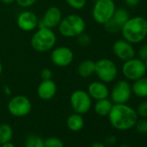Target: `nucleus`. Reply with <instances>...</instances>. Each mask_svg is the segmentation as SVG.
Masks as SVG:
<instances>
[{
    "instance_id": "obj_5",
    "label": "nucleus",
    "mask_w": 147,
    "mask_h": 147,
    "mask_svg": "<svg viewBox=\"0 0 147 147\" xmlns=\"http://www.w3.org/2000/svg\"><path fill=\"white\" fill-rule=\"evenodd\" d=\"M95 75L99 81L107 84L115 81L118 76V67L113 61L108 58H101L95 61Z\"/></svg>"
},
{
    "instance_id": "obj_3",
    "label": "nucleus",
    "mask_w": 147,
    "mask_h": 147,
    "mask_svg": "<svg viewBox=\"0 0 147 147\" xmlns=\"http://www.w3.org/2000/svg\"><path fill=\"white\" fill-rule=\"evenodd\" d=\"M57 41L56 35L53 29L47 27L37 28L30 39L31 48L39 53H46L51 51Z\"/></svg>"
},
{
    "instance_id": "obj_37",
    "label": "nucleus",
    "mask_w": 147,
    "mask_h": 147,
    "mask_svg": "<svg viewBox=\"0 0 147 147\" xmlns=\"http://www.w3.org/2000/svg\"><path fill=\"white\" fill-rule=\"evenodd\" d=\"M2 73H3V64H2L1 60H0V77L2 76Z\"/></svg>"
},
{
    "instance_id": "obj_33",
    "label": "nucleus",
    "mask_w": 147,
    "mask_h": 147,
    "mask_svg": "<svg viewBox=\"0 0 147 147\" xmlns=\"http://www.w3.org/2000/svg\"><path fill=\"white\" fill-rule=\"evenodd\" d=\"M106 142H107V144L113 145V144H114L116 143V138H115L114 136H113V135H110V136H108V137L106 138Z\"/></svg>"
},
{
    "instance_id": "obj_40",
    "label": "nucleus",
    "mask_w": 147,
    "mask_h": 147,
    "mask_svg": "<svg viewBox=\"0 0 147 147\" xmlns=\"http://www.w3.org/2000/svg\"><path fill=\"white\" fill-rule=\"evenodd\" d=\"M119 147H131V146H129V145H127V144H122V145H120Z\"/></svg>"
},
{
    "instance_id": "obj_21",
    "label": "nucleus",
    "mask_w": 147,
    "mask_h": 147,
    "mask_svg": "<svg viewBox=\"0 0 147 147\" xmlns=\"http://www.w3.org/2000/svg\"><path fill=\"white\" fill-rule=\"evenodd\" d=\"M131 91L138 98H147V77L143 76L134 81L131 85Z\"/></svg>"
},
{
    "instance_id": "obj_35",
    "label": "nucleus",
    "mask_w": 147,
    "mask_h": 147,
    "mask_svg": "<svg viewBox=\"0 0 147 147\" xmlns=\"http://www.w3.org/2000/svg\"><path fill=\"white\" fill-rule=\"evenodd\" d=\"M1 145V147H15V144L13 143H11V141H9V142H6V143H4Z\"/></svg>"
},
{
    "instance_id": "obj_27",
    "label": "nucleus",
    "mask_w": 147,
    "mask_h": 147,
    "mask_svg": "<svg viewBox=\"0 0 147 147\" xmlns=\"http://www.w3.org/2000/svg\"><path fill=\"white\" fill-rule=\"evenodd\" d=\"M134 127H136L137 131L141 134L147 133V119L145 118H143L139 120L138 119Z\"/></svg>"
},
{
    "instance_id": "obj_8",
    "label": "nucleus",
    "mask_w": 147,
    "mask_h": 147,
    "mask_svg": "<svg viewBox=\"0 0 147 147\" xmlns=\"http://www.w3.org/2000/svg\"><path fill=\"white\" fill-rule=\"evenodd\" d=\"M122 74L124 77L128 81H136L146 74L144 61L138 57H133L124 61L122 65Z\"/></svg>"
},
{
    "instance_id": "obj_19",
    "label": "nucleus",
    "mask_w": 147,
    "mask_h": 147,
    "mask_svg": "<svg viewBox=\"0 0 147 147\" xmlns=\"http://www.w3.org/2000/svg\"><path fill=\"white\" fill-rule=\"evenodd\" d=\"M66 124H67V127L70 131L76 132L82 130L85 125V121L82 114L74 113L67 117Z\"/></svg>"
},
{
    "instance_id": "obj_24",
    "label": "nucleus",
    "mask_w": 147,
    "mask_h": 147,
    "mask_svg": "<svg viewBox=\"0 0 147 147\" xmlns=\"http://www.w3.org/2000/svg\"><path fill=\"white\" fill-rule=\"evenodd\" d=\"M67 5L76 11H81L85 8L88 0H65Z\"/></svg>"
},
{
    "instance_id": "obj_18",
    "label": "nucleus",
    "mask_w": 147,
    "mask_h": 147,
    "mask_svg": "<svg viewBox=\"0 0 147 147\" xmlns=\"http://www.w3.org/2000/svg\"><path fill=\"white\" fill-rule=\"evenodd\" d=\"M77 74L82 78L88 79L95 73V61L93 60H84L81 61L77 67Z\"/></svg>"
},
{
    "instance_id": "obj_7",
    "label": "nucleus",
    "mask_w": 147,
    "mask_h": 147,
    "mask_svg": "<svg viewBox=\"0 0 147 147\" xmlns=\"http://www.w3.org/2000/svg\"><path fill=\"white\" fill-rule=\"evenodd\" d=\"M8 112L16 118H23L30 114L32 110V103L30 100L23 94L12 97L7 105Z\"/></svg>"
},
{
    "instance_id": "obj_15",
    "label": "nucleus",
    "mask_w": 147,
    "mask_h": 147,
    "mask_svg": "<svg viewBox=\"0 0 147 147\" xmlns=\"http://www.w3.org/2000/svg\"><path fill=\"white\" fill-rule=\"evenodd\" d=\"M39 19L36 13L31 11H24L20 12L17 18V24L18 28L25 32H31L37 29Z\"/></svg>"
},
{
    "instance_id": "obj_4",
    "label": "nucleus",
    "mask_w": 147,
    "mask_h": 147,
    "mask_svg": "<svg viewBox=\"0 0 147 147\" xmlns=\"http://www.w3.org/2000/svg\"><path fill=\"white\" fill-rule=\"evenodd\" d=\"M86 22L82 17L77 14H69L63 17L58 25L59 33L67 38H76L85 32Z\"/></svg>"
},
{
    "instance_id": "obj_10",
    "label": "nucleus",
    "mask_w": 147,
    "mask_h": 147,
    "mask_svg": "<svg viewBox=\"0 0 147 147\" xmlns=\"http://www.w3.org/2000/svg\"><path fill=\"white\" fill-rule=\"evenodd\" d=\"M131 85L125 80H120L113 85L109 96L114 104H126L131 99Z\"/></svg>"
},
{
    "instance_id": "obj_16",
    "label": "nucleus",
    "mask_w": 147,
    "mask_h": 147,
    "mask_svg": "<svg viewBox=\"0 0 147 147\" xmlns=\"http://www.w3.org/2000/svg\"><path fill=\"white\" fill-rule=\"evenodd\" d=\"M37 95L42 100H52L57 93V86L55 82L50 80H42L37 87Z\"/></svg>"
},
{
    "instance_id": "obj_20",
    "label": "nucleus",
    "mask_w": 147,
    "mask_h": 147,
    "mask_svg": "<svg viewBox=\"0 0 147 147\" xmlns=\"http://www.w3.org/2000/svg\"><path fill=\"white\" fill-rule=\"evenodd\" d=\"M113 106V103L112 102V100L107 98V99L96 100L94 109L97 115L100 117H107L111 112Z\"/></svg>"
},
{
    "instance_id": "obj_39",
    "label": "nucleus",
    "mask_w": 147,
    "mask_h": 147,
    "mask_svg": "<svg viewBox=\"0 0 147 147\" xmlns=\"http://www.w3.org/2000/svg\"><path fill=\"white\" fill-rule=\"evenodd\" d=\"M144 65H145V68H146V72H147V59L144 61Z\"/></svg>"
},
{
    "instance_id": "obj_25",
    "label": "nucleus",
    "mask_w": 147,
    "mask_h": 147,
    "mask_svg": "<svg viewBox=\"0 0 147 147\" xmlns=\"http://www.w3.org/2000/svg\"><path fill=\"white\" fill-rule=\"evenodd\" d=\"M45 147H64V144L61 139L56 137H49L44 139Z\"/></svg>"
},
{
    "instance_id": "obj_34",
    "label": "nucleus",
    "mask_w": 147,
    "mask_h": 147,
    "mask_svg": "<svg viewBox=\"0 0 147 147\" xmlns=\"http://www.w3.org/2000/svg\"><path fill=\"white\" fill-rule=\"evenodd\" d=\"M90 147H106V145L103 144V143H100V142H94L91 144Z\"/></svg>"
},
{
    "instance_id": "obj_36",
    "label": "nucleus",
    "mask_w": 147,
    "mask_h": 147,
    "mask_svg": "<svg viewBox=\"0 0 147 147\" xmlns=\"http://www.w3.org/2000/svg\"><path fill=\"white\" fill-rule=\"evenodd\" d=\"M5 5H11L16 2V0H0Z\"/></svg>"
},
{
    "instance_id": "obj_31",
    "label": "nucleus",
    "mask_w": 147,
    "mask_h": 147,
    "mask_svg": "<svg viewBox=\"0 0 147 147\" xmlns=\"http://www.w3.org/2000/svg\"><path fill=\"white\" fill-rule=\"evenodd\" d=\"M40 76L42 80H50L53 77V72L49 67H44L40 72Z\"/></svg>"
},
{
    "instance_id": "obj_2",
    "label": "nucleus",
    "mask_w": 147,
    "mask_h": 147,
    "mask_svg": "<svg viewBox=\"0 0 147 147\" xmlns=\"http://www.w3.org/2000/svg\"><path fill=\"white\" fill-rule=\"evenodd\" d=\"M123 39L136 44L142 42L147 37V19L141 17H132L125 23L121 29Z\"/></svg>"
},
{
    "instance_id": "obj_29",
    "label": "nucleus",
    "mask_w": 147,
    "mask_h": 147,
    "mask_svg": "<svg viewBox=\"0 0 147 147\" xmlns=\"http://www.w3.org/2000/svg\"><path fill=\"white\" fill-rule=\"evenodd\" d=\"M36 2L37 0H16V3L21 8H30L33 6Z\"/></svg>"
},
{
    "instance_id": "obj_22",
    "label": "nucleus",
    "mask_w": 147,
    "mask_h": 147,
    "mask_svg": "<svg viewBox=\"0 0 147 147\" xmlns=\"http://www.w3.org/2000/svg\"><path fill=\"white\" fill-rule=\"evenodd\" d=\"M13 137V129L8 124L0 125V144L11 141Z\"/></svg>"
},
{
    "instance_id": "obj_11",
    "label": "nucleus",
    "mask_w": 147,
    "mask_h": 147,
    "mask_svg": "<svg viewBox=\"0 0 147 147\" xmlns=\"http://www.w3.org/2000/svg\"><path fill=\"white\" fill-rule=\"evenodd\" d=\"M75 55L73 50L67 46L55 47L51 50L50 59L52 63L58 67H66L72 64Z\"/></svg>"
},
{
    "instance_id": "obj_26",
    "label": "nucleus",
    "mask_w": 147,
    "mask_h": 147,
    "mask_svg": "<svg viewBox=\"0 0 147 147\" xmlns=\"http://www.w3.org/2000/svg\"><path fill=\"white\" fill-rule=\"evenodd\" d=\"M76 38H77V42H78V44H79L80 46H82V47H88V45H90L91 41H92L90 36H89L88 34L85 33V32L82 33V34H81L80 36H78Z\"/></svg>"
},
{
    "instance_id": "obj_9",
    "label": "nucleus",
    "mask_w": 147,
    "mask_h": 147,
    "mask_svg": "<svg viewBox=\"0 0 147 147\" xmlns=\"http://www.w3.org/2000/svg\"><path fill=\"white\" fill-rule=\"evenodd\" d=\"M70 106L74 111L79 114H86L92 107V99L87 91L77 89L75 90L69 97Z\"/></svg>"
},
{
    "instance_id": "obj_12",
    "label": "nucleus",
    "mask_w": 147,
    "mask_h": 147,
    "mask_svg": "<svg viewBox=\"0 0 147 147\" xmlns=\"http://www.w3.org/2000/svg\"><path fill=\"white\" fill-rule=\"evenodd\" d=\"M130 18L129 12L124 8H116L112 18L104 24L105 30L112 34L119 33L125 23Z\"/></svg>"
},
{
    "instance_id": "obj_14",
    "label": "nucleus",
    "mask_w": 147,
    "mask_h": 147,
    "mask_svg": "<svg viewBox=\"0 0 147 147\" xmlns=\"http://www.w3.org/2000/svg\"><path fill=\"white\" fill-rule=\"evenodd\" d=\"M112 49L115 56L123 61L130 60L136 55V50L133 44L125 39H119L115 41Z\"/></svg>"
},
{
    "instance_id": "obj_17",
    "label": "nucleus",
    "mask_w": 147,
    "mask_h": 147,
    "mask_svg": "<svg viewBox=\"0 0 147 147\" xmlns=\"http://www.w3.org/2000/svg\"><path fill=\"white\" fill-rule=\"evenodd\" d=\"M88 94L92 100H99L109 97L110 90L106 83L100 81L92 82L88 87Z\"/></svg>"
},
{
    "instance_id": "obj_28",
    "label": "nucleus",
    "mask_w": 147,
    "mask_h": 147,
    "mask_svg": "<svg viewBox=\"0 0 147 147\" xmlns=\"http://www.w3.org/2000/svg\"><path fill=\"white\" fill-rule=\"evenodd\" d=\"M138 116L141 118H147V101H142L138 105L136 110Z\"/></svg>"
},
{
    "instance_id": "obj_38",
    "label": "nucleus",
    "mask_w": 147,
    "mask_h": 147,
    "mask_svg": "<svg viewBox=\"0 0 147 147\" xmlns=\"http://www.w3.org/2000/svg\"><path fill=\"white\" fill-rule=\"evenodd\" d=\"M5 94H6L7 95H10V94H11V90H10V88H7V87H5Z\"/></svg>"
},
{
    "instance_id": "obj_23",
    "label": "nucleus",
    "mask_w": 147,
    "mask_h": 147,
    "mask_svg": "<svg viewBox=\"0 0 147 147\" xmlns=\"http://www.w3.org/2000/svg\"><path fill=\"white\" fill-rule=\"evenodd\" d=\"M24 147H45L44 139L38 135L31 134L26 138Z\"/></svg>"
},
{
    "instance_id": "obj_32",
    "label": "nucleus",
    "mask_w": 147,
    "mask_h": 147,
    "mask_svg": "<svg viewBox=\"0 0 147 147\" xmlns=\"http://www.w3.org/2000/svg\"><path fill=\"white\" fill-rule=\"evenodd\" d=\"M141 0H124V2L127 7H135L137 6Z\"/></svg>"
},
{
    "instance_id": "obj_41",
    "label": "nucleus",
    "mask_w": 147,
    "mask_h": 147,
    "mask_svg": "<svg viewBox=\"0 0 147 147\" xmlns=\"http://www.w3.org/2000/svg\"><path fill=\"white\" fill-rule=\"evenodd\" d=\"M0 147H1V145H0Z\"/></svg>"
},
{
    "instance_id": "obj_13",
    "label": "nucleus",
    "mask_w": 147,
    "mask_h": 147,
    "mask_svg": "<svg viewBox=\"0 0 147 147\" xmlns=\"http://www.w3.org/2000/svg\"><path fill=\"white\" fill-rule=\"evenodd\" d=\"M61 10L57 6H51L46 10L42 18L38 22V27H47L49 29H54L58 27L59 24L62 19Z\"/></svg>"
},
{
    "instance_id": "obj_1",
    "label": "nucleus",
    "mask_w": 147,
    "mask_h": 147,
    "mask_svg": "<svg viewBox=\"0 0 147 147\" xmlns=\"http://www.w3.org/2000/svg\"><path fill=\"white\" fill-rule=\"evenodd\" d=\"M107 117L113 127L127 131L135 126L138 116L136 110L126 104H113Z\"/></svg>"
},
{
    "instance_id": "obj_6",
    "label": "nucleus",
    "mask_w": 147,
    "mask_h": 147,
    "mask_svg": "<svg viewBox=\"0 0 147 147\" xmlns=\"http://www.w3.org/2000/svg\"><path fill=\"white\" fill-rule=\"evenodd\" d=\"M115 10L113 0H96L92 9V16L97 24L104 25L112 18Z\"/></svg>"
},
{
    "instance_id": "obj_30",
    "label": "nucleus",
    "mask_w": 147,
    "mask_h": 147,
    "mask_svg": "<svg viewBox=\"0 0 147 147\" xmlns=\"http://www.w3.org/2000/svg\"><path fill=\"white\" fill-rule=\"evenodd\" d=\"M138 58L144 61L147 59V43H144L139 47L138 50Z\"/></svg>"
}]
</instances>
